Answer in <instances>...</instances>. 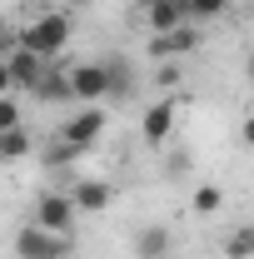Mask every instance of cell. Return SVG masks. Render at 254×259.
Instances as JSON below:
<instances>
[{"instance_id":"cell-6","label":"cell","mask_w":254,"mask_h":259,"mask_svg":"<svg viewBox=\"0 0 254 259\" xmlns=\"http://www.w3.org/2000/svg\"><path fill=\"white\" fill-rule=\"evenodd\" d=\"M175 115H180L175 95L155 100V105L145 110V120H140V135H145V145H164V140H170V130H175Z\"/></svg>"},{"instance_id":"cell-15","label":"cell","mask_w":254,"mask_h":259,"mask_svg":"<svg viewBox=\"0 0 254 259\" xmlns=\"http://www.w3.org/2000/svg\"><path fill=\"white\" fill-rule=\"evenodd\" d=\"M239 0H185V15L190 20H215V15H224V10H234Z\"/></svg>"},{"instance_id":"cell-21","label":"cell","mask_w":254,"mask_h":259,"mask_svg":"<svg viewBox=\"0 0 254 259\" xmlns=\"http://www.w3.org/2000/svg\"><path fill=\"white\" fill-rule=\"evenodd\" d=\"M0 95H10V75H5V65H0Z\"/></svg>"},{"instance_id":"cell-4","label":"cell","mask_w":254,"mask_h":259,"mask_svg":"<svg viewBox=\"0 0 254 259\" xmlns=\"http://www.w3.org/2000/svg\"><path fill=\"white\" fill-rule=\"evenodd\" d=\"M30 225L50 229V234H70V225H75L70 194H40V199H35V220H30Z\"/></svg>"},{"instance_id":"cell-5","label":"cell","mask_w":254,"mask_h":259,"mask_svg":"<svg viewBox=\"0 0 254 259\" xmlns=\"http://www.w3.org/2000/svg\"><path fill=\"white\" fill-rule=\"evenodd\" d=\"M194 45H199V30H194V20H185V25H175V30H159L155 40H150V55H155V60H180V55H190Z\"/></svg>"},{"instance_id":"cell-2","label":"cell","mask_w":254,"mask_h":259,"mask_svg":"<svg viewBox=\"0 0 254 259\" xmlns=\"http://www.w3.org/2000/svg\"><path fill=\"white\" fill-rule=\"evenodd\" d=\"M105 125H110V115H105L100 105H85L80 115H70V120L55 130V140H65L70 150H80V155H85V150H95V145H100Z\"/></svg>"},{"instance_id":"cell-12","label":"cell","mask_w":254,"mask_h":259,"mask_svg":"<svg viewBox=\"0 0 254 259\" xmlns=\"http://www.w3.org/2000/svg\"><path fill=\"white\" fill-rule=\"evenodd\" d=\"M145 20H150V30H175V25H185L190 15H185V0H155V5H145Z\"/></svg>"},{"instance_id":"cell-8","label":"cell","mask_w":254,"mask_h":259,"mask_svg":"<svg viewBox=\"0 0 254 259\" xmlns=\"http://www.w3.org/2000/svg\"><path fill=\"white\" fill-rule=\"evenodd\" d=\"M110 199H115V190H110L105 180H80V185L70 190V209H75V214H105Z\"/></svg>"},{"instance_id":"cell-14","label":"cell","mask_w":254,"mask_h":259,"mask_svg":"<svg viewBox=\"0 0 254 259\" xmlns=\"http://www.w3.org/2000/svg\"><path fill=\"white\" fill-rule=\"evenodd\" d=\"M30 155V135L15 125V130H0V160H25Z\"/></svg>"},{"instance_id":"cell-11","label":"cell","mask_w":254,"mask_h":259,"mask_svg":"<svg viewBox=\"0 0 254 259\" xmlns=\"http://www.w3.org/2000/svg\"><path fill=\"white\" fill-rule=\"evenodd\" d=\"M170 244H175V239H170L164 225H145L140 234H135V259H164Z\"/></svg>"},{"instance_id":"cell-17","label":"cell","mask_w":254,"mask_h":259,"mask_svg":"<svg viewBox=\"0 0 254 259\" xmlns=\"http://www.w3.org/2000/svg\"><path fill=\"white\" fill-rule=\"evenodd\" d=\"M220 204H224L220 185H199V190H194V214H220Z\"/></svg>"},{"instance_id":"cell-22","label":"cell","mask_w":254,"mask_h":259,"mask_svg":"<svg viewBox=\"0 0 254 259\" xmlns=\"http://www.w3.org/2000/svg\"><path fill=\"white\" fill-rule=\"evenodd\" d=\"M85 5H90V0H65V10H85Z\"/></svg>"},{"instance_id":"cell-16","label":"cell","mask_w":254,"mask_h":259,"mask_svg":"<svg viewBox=\"0 0 254 259\" xmlns=\"http://www.w3.org/2000/svg\"><path fill=\"white\" fill-rule=\"evenodd\" d=\"M224 254H229V259H249V254H254V229L239 225L229 239H224Z\"/></svg>"},{"instance_id":"cell-10","label":"cell","mask_w":254,"mask_h":259,"mask_svg":"<svg viewBox=\"0 0 254 259\" xmlns=\"http://www.w3.org/2000/svg\"><path fill=\"white\" fill-rule=\"evenodd\" d=\"M35 100H45V105H65V100H75L70 95V70H55V60L40 70V80L30 85Z\"/></svg>"},{"instance_id":"cell-20","label":"cell","mask_w":254,"mask_h":259,"mask_svg":"<svg viewBox=\"0 0 254 259\" xmlns=\"http://www.w3.org/2000/svg\"><path fill=\"white\" fill-rule=\"evenodd\" d=\"M70 160H80V150H70L65 140H55V145H50V169H55V164H70Z\"/></svg>"},{"instance_id":"cell-13","label":"cell","mask_w":254,"mask_h":259,"mask_svg":"<svg viewBox=\"0 0 254 259\" xmlns=\"http://www.w3.org/2000/svg\"><path fill=\"white\" fill-rule=\"evenodd\" d=\"M105 65V100H130V90H135V75H130V65L125 60H100Z\"/></svg>"},{"instance_id":"cell-19","label":"cell","mask_w":254,"mask_h":259,"mask_svg":"<svg viewBox=\"0 0 254 259\" xmlns=\"http://www.w3.org/2000/svg\"><path fill=\"white\" fill-rule=\"evenodd\" d=\"M20 125V105H15V95H0V130H15Z\"/></svg>"},{"instance_id":"cell-7","label":"cell","mask_w":254,"mask_h":259,"mask_svg":"<svg viewBox=\"0 0 254 259\" xmlns=\"http://www.w3.org/2000/svg\"><path fill=\"white\" fill-rule=\"evenodd\" d=\"M5 75H10V90H30L35 80H40V70L50 60H40V55H30V50H20V45H10V55H5Z\"/></svg>"},{"instance_id":"cell-23","label":"cell","mask_w":254,"mask_h":259,"mask_svg":"<svg viewBox=\"0 0 254 259\" xmlns=\"http://www.w3.org/2000/svg\"><path fill=\"white\" fill-rule=\"evenodd\" d=\"M135 5H140V10H145V5H155V0H135Z\"/></svg>"},{"instance_id":"cell-18","label":"cell","mask_w":254,"mask_h":259,"mask_svg":"<svg viewBox=\"0 0 254 259\" xmlns=\"http://www.w3.org/2000/svg\"><path fill=\"white\" fill-rule=\"evenodd\" d=\"M180 80H185L180 60H159V70H155V85H159V90H180Z\"/></svg>"},{"instance_id":"cell-3","label":"cell","mask_w":254,"mask_h":259,"mask_svg":"<svg viewBox=\"0 0 254 259\" xmlns=\"http://www.w3.org/2000/svg\"><path fill=\"white\" fill-rule=\"evenodd\" d=\"M70 234H50L40 225H25L15 234V259H70Z\"/></svg>"},{"instance_id":"cell-1","label":"cell","mask_w":254,"mask_h":259,"mask_svg":"<svg viewBox=\"0 0 254 259\" xmlns=\"http://www.w3.org/2000/svg\"><path fill=\"white\" fill-rule=\"evenodd\" d=\"M15 45L30 50V55H40V60H55L65 45H70V15L65 10H40V15H30L25 25H15Z\"/></svg>"},{"instance_id":"cell-9","label":"cell","mask_w":254,"mask_h":259,"mask_svg":"<svg viewBox=\"0 0 254 259\" xmlns=\"http://www.w3.org/2000/svg\"><path fill=\"white\" fill-rule=\"evenodd\" d=\"M105 65H75L70 70V95L75 100H85V105H100L105 100Z\"/></svg>"}]
</instances>
